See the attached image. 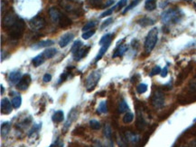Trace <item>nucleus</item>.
Listing matches in <instances>:
<instances>
[{"instance_id": "9b49d317", "label": "nucleus", "mask_w": 196, "mask_h": 147, "mask_svg": "<svg viewBox=\"0 0 196 147\" xmlns=\"http://www.w3.org/2000/svg\"><path fill=\"white\" fill-rule=\"evenodd\" d=\"M73 37H74V36H73L72 33H66V34H64L62 37H61V39L59 41V46L61 47H65L70 41H72Z\"/></svg>"}, {"instance_id": "20e7f679", "label": "nucleus", "mask_w": 196, "mask_h": 147, "mask_svg": "<svg viewBox=\"0 0 196 147\" xmlns=\"http://www.w3.org/2000/svg\"><path fill=\"white\" fill-rule=\"evenodd\" d=\"M100 76H101V74H100V70L94 71L88 75V77L86 78V83H85V86H86L88 92L92 91L93 89L96 87V86L98 85V83L100 81Z\"/></svg>"}, {"instance_id": "dca6fc26", "label": "nucleus", "mask_w": 196, "mask_h": 147, "mask_svg": "<svg viewBox=\"0 0 196 147\" xmlns=\"http://www.w3.org/2000/svg\"><path fill=\"white\" fill-rule=\"evenodd\" d=\"M109 46H110V43H108V44H105L103 46H101V48L100 49L99 54L97 55V56H96V58H95V63L99 62L102 57H103V56L105 55V53L107 52V50L109 49Z\"/></svg>"}, {"instance_id": "4c0bfd02", "label": "nucleus", "mask_w": 196, "mask_h": 147, "mask_svg": "<svg viewBox=\"0 0 196 147\" xmlns=\"http://www.w3.org/2000/svg\"><path fill=\"white\" fill-rule=\"evenodd\" d=\"M116 7H117V6H114V7H110V8H109L108 10H106L105 12H103L101 14V16H100V17H105V16H110L113 11L115 10Z\"/></svg>"}, {"instance_id": "2f4dec72", "label": "nucleus", "mask_w": 196, "mask_h": 147, "mask_svg": "<svg viewBox=\"0 0 196 147\" xmlns=\"http://www.w3.org/2000/svg\"><path fill=\"white\" fill-rule=\"evenodd\" d=\"M104 135L110 139L111 138V135H112V130H111V127L109 123H106L105 126H104Z\"/></svg>"}, {"instance_id": "39448f33", "label": "nucleus", "mask_w": 196, "mask_h": 147, "mask_svg": "<svg viewBox=\"0 0 196 147\" xmlns=\"http://www.w3.org/2000/svg\"><path fill=\"white\" fill-rule=\"evenodd\" d=\"M151 104L155 108H162L164 105V94L161 90H156L151 98Z\"/></svg>"}, {"instance_id": "e433bc0d", "label": "nucleus", "mask_w": 196, "mask_h": 147, "mask_svg": "<svg viewBox=\"0 0 196 147\" xmlns=\"http://www.w3.org/2000/svg\"><path fill=\"white\" fill-rule=\"evenodd\" d=\"M96 23L94 21H91V22H88L87 24H85L83 27H82V31L83 32H86V31H89V30H92L93 29V27L95 26Z\"/></svg>"}, {"instance_id": "a878e982", "label": "nucleus", "mask_w": 196, "mask_h": 147, "mask_svg": "<svg viewBox=\"0 0 196 147\" xmlns=\"http://www.w3.org/2000/svg\"><path fill=\"white\" fill-rule=\"evenodd\" d=\"M9 130H10V123L7 122H3L2 125H1V135L2 136L6 135L8 134Z\"/></svg>"}, {"instance_id": "c756f323", "label": "nucleus", "mask_w": 196, "mask_h": 147, "mask_svg": "<svg viewBox=\"0 0 196 147\" xmlns=\"http://www.w3.org/2000/svg\"><path fill=\"white\" fill-rule=\"evenodd\" d=\"M76 115H77V114H76V112L74 110H72L70 113L69 116H68V117H69V118H68V121L65 123V129L68 128L70 125V123L72 122V121L76 118Z\"/></svg>"}, {"instance_id": "f3484780", "label": "nucleus", "mask_w": 196, "mask_h": 147, "mask_svg": "<svg viewBox=\"0 0 196 147\" xmlns=\"http://www.w3.org/2000/svg\"><path fill=\"white\" fill-rule=\"evenodd\" d=\"M89 49H90V47H86V48H85V47H84V48L81 47L77 53H75V54L73 55L74 59H75V60H81L82 57H84V56L88 54Z\"/></svg>"}, {"instance_id": "de8ad7c7", "label": "nucleus", "mask_w": 196, "mask_h": 147, "mask_svg": "<svg viewBox=\"0 0 196 147\" xmlns=\"http://www.w3.org/2000/svg\"><path fill=\"white\" fill-rule=\"evenodd\" d=\"M67 76H68V74L66 73H63L62 74V75H61V80H60V82H63L66 78H67Z\"/></svg>"}, {"instance_id": "4be33fe9", "label": "nucleus", "mask_w": 196, "mask_h": 147, "mask_svg": "<svg viewBox=\"0 0 196 147\" xmlns=\"http://www.w3.org/2000/svg\"><path fill=\"white\" fill-rule=\"evenodd\" d=\"M56 53H57L56 48H48L43 52V55L45 59H50V58H53L56 55Z\"/></svg>"}, {"instance_id": "864d4df0", "label": "nucleus", "mask_w": 196, "mask_h": 147, "mask_svg": "<svg viewBox=\"0 0 196 147\" xmlns=\"http://www.w3.org/2000/svg\"><path fill=\"white\" fill-rule=\"evenodd\" d=\"M182 147H187V146H182ZM194 147H196V146H194Z\"/></svg>"}, {"instance_id": "7ed1b4c3", "label": "nucleus", "mask_w": 196, "mask_h": 147, "mask_svg": "<svg viewBox=\"0 0 196 147\" xmlns=\"http://www.w3.org/2000/svg\"><path fill=\"white\" fill-rule=\"evenodd\" d=\"M183 16L182 12L179 9H170L162 15V21L164 24H176Z\"/></svg>"}, {"instance_id": "9d476101", "label": "nucleus", "mask_w": 196, "mask_h": 147, "mask_svg": "<svg viewBox=\"0 0 196 147\" xmlns=\"http://www.w3.org/2000/svg\"><path fill=\"white\" fill-rule=\"evenodd\" d=\"M22 78V74L19 71H14L11 72L8 75V82L9 84L14 86V85H17L19 83V81Z\"/></svg>"}, {"instance_id": "79ce46f5", "label": "nucleus", "mask_w": 196, "mask_h": 147, "mask_svg": "<svg viewBox=\"0 0 196 147\" xmlns=\"http://www.w3.org/2000/svg\"><path fill=\"white\" fill-rule=\"evenodd\" d=\"M117 144H118L119 147H127V144H126V142H125V140H124V139H122L121 137L117 139Z\"/></svg>"}, {"instance_id": "3c124183", "label": "nucleus", "mask_w": 196, "mask_h": 147, "mask_svg": "<svg viewBox=\"0 0 196 147\" xmlns=\"http://www.w3.org/2000/svg\"><path fill=\"white\" fill-rule=\"evenodd\" d=\"M192 145H193L194 146H196V140L195 141H193V142H192Z\"/></svg>"}, {"instance_id": "49530a36", "label": "nucleus", "mask_w": 196, "mask_h": 147, "mask_svg": "<svg viewBox=\"0 0 196 147\" xmlns=\"http://www.w3.org/2000/svg\"><path fill=\"white\" fill-rule=\"evenodd\" d=\"M115 3V1L114 0H109L105 5H103V8H106V7H109V6H111V5H113Z\"/></svg>"}, {"instance_id": "37998d69", "label": "nucleus", "mask_w": 196, "mask_h": 147, "mask_svg": "<svg viewBox=\"0 0 196 147\" xmlns=\"http://www.w3.org/2000/svg\"><path fill=\"white\" fill-rule=\"evenodd\" d=\"M43 80H44L45 83L50 82V81L52 80V75H51L50 74H45L44 75V77H43Z\"/></svg>"}, {"instance_id": "412c9836", "label": "nucleus", "mask_w": 196, "mask_h": 147, "mask_svg": "<svg viewBox=\"0 0 196 147\" xmlns=\"http://www.w3.org/2000/svg\"><path fill=\"white\" fill-rule=\"evenodd\" d=\"M45 60V56H44V55L42 53V54H40V55H38L35 57H34L32 62H33V65H35V67H38L39 65H41L42 64H44Z\"/></svg>"}, {"instance_id": "b1692460", "label": "nucleus", "mask_w": 196, "mask_h": 147, "mask_svg": "<svg viewBox=\"0 0 196 147\" xmlns=\"http://www.w3.org/2000/svg\"><path fill=\"white\" fill-rule=\"evenodd\" d=\"M21 105H22V98L20 96H16L12 99V105L14 108L17 109L21 106Z\"/></svg>"}, {"instance_id": "393cba45", "label": "nucleus", "mask_w": 196, "mask_h": 147, "mask_svg": "<svg viewBox=\"0 0 196 147\" xmlns=\"http://www.w3.org/2000/svg\"><path fill=\"white\" fill-rule=\"evenodd\" d=\"M99 114H107L108 113V104L107 101H101L98 107Z\"/></svg>"}, {"instance_id": "c03bdc74", "label": "nucleus", "mask_w": 196, "mask_h": 147, "mask_svg": "<svg viewBox=\"0 0 196 147\" xmlns=\"http://www.w3.org/2000/svg\"><path fill=\"white\" fill-rule=\"evenodd\" d=\"M127 0H120V1H119V3L117 4V7H118V9L123 8V7L127 5Z\"/></svg>"}, {"instance_id": "4468645a", "label": "nucleus", "mask_w": 196, "mask_h": 147, "mask_svg": "<svg viewBox=\"0 0 196 147\" xmlns=\"http://www.w3.org/2000/svg\"><path fill=\"white\" fill-rule=\"evenodd\" d=\"M53 40H44V41H40L38 43L35 44L32 47L34 49H40L44 48V47H48L52 45H53Z\"/></svg>"}, {"instance_id": "473e14b6", "label": "nucleus", "mask_w": 196, "mask_h": 147, "mask_svg": "<svg viewBox=\"0 0 196 147\" xmlns=\"http://www.w3.org/2000/svg\"><path fill=\"white\" fill-rule=\"evenodd\" d=\"M81 47H82V43H81V41H75L74 44H73V46H72V47H71V53H72V55H74L75 53H77Z\"/></svg>"}, {"instance_id": "58836bf2", "label": "nucleus", "mask_w": 196, "mask_h": 147, "mask_svg": "<svg viewBox=\"0 0 196 147\" xmlns=\"http://www.w3.org/2000/svg\"><path fill=\"white\" fill-rule=\"evenodd\" d=\"M161 67H160L159 65H156V66L152 69V71H151V73H150V76H153V75L161 74Z\"/></svg>"}, {"instance_id": "8fccbe9b", "label": "nucleus", "mask_w": 196, "mask_h": 147, "mask_svg": "<svg viewBox=\"0 0 196 147\" xmlns=\"http://www.w3.org/2000/svg\"><path fill=\"white\" fill-rule=\"evenodd\" d=\"M3 93H4V86L1 85V95H3Z\"/></svg>"}, {"instance_id": "a19ab883", "label": "nucleus", "mask_w": 196, "mask_h": 147, "mask_svg": "<svg viewBox=\"0 0 196 147\" xmlns=\"http://www.w3.org/2000/svg\"><path fill=\"white\" fill-rule=\"evenodd\" d=\"M112 22H113V19H112L111 17H109V18L106 19L103 23H102V24H101V26H100V29L102 30V29H104V28H106L107 26H109V25L111 24Z\"/></svg>"}, {"instance_id": "0eeeda50", "label": "nucleus", "mask_w": 196, "mask_h": 147, "mask_svg": "<svg viewBox=\"0 0 196 147\" xmlns=\"http://www.w3.org/2000/svg\"><path fill=\"white\" fill-rule=\"evenodd\" d=\"M45 20L42 16H36L34 18H32L29 22V24L32 29L34 30H41L45 26Z\"/></svg>"}, {"instance_id": "ea45409f", "label": "nucleus", "mask_w": 196, "mask_h": 147, "mask_svg": "<svg viewBox=\"0 0 196 147\" xmlns=\"http://www.w3.org/2000/svg\"><path fill=\"white\" fill-rule=\"evenodd\" d=\"M91 4L95 7H103L102 1L101 0H90Z\"/></svg>"}, {"instance_id": "2eb2a0df", "label": "nucleus", "mask_w": 196, "mask_h": 147, "mask_svg": "<svg viewBox=\"0 0 196 147\" xmlns=\"http://www.w3.org/2000/svg\"><path fill=\"white\" fill-rule=\"evenodd\" d=\"M52 120H53V122H55V123H59V122H62V121L64 120V114H63V112L61 110L56 111V112L53 114Z\"/></svg>"}, {"instance_id": "bb28decb", "label": "nucleus", "mask_w": 196, "mask_h": 147, "mask_svg": "<svg viewBox=\"0 0 196 147\" xmlns=\"http://www.w3.org/2000/svg\"><path fill=\"white\" fill-rule=\"evenodd\" d=\"M128 109H129V107L127 105V102L125 100H121L118 104V112L119 113H125Z\"/></svg>"}, {"instance_id": "6e6552de", "label": "nucleus", "mask_w": 196, "mask_h": 147, "mask_svg": "<svg viewBox=\"0 0 196 147\" xmlns=\"http://www.w3.org/2000/svg\"><path fill=\"white\" fill-rule=\"evenodd\" d=\"M12 112V102L7 98L1 100V113L3 114H8Z\"/></svg>"}, {"instance_id": "a211bd4d", "label": "nucleus", "mask_w": 196, "mask_h": 147, "mask_svg": "<svg viewBox=\"0 0 196 147\" xmlns=\"http://www.w3.org/2000/svg\"><path fill=\"white\" fill-rule=\"evenodd\" d=\"M127 46H123V45H119L117 49L115 50V53L113 54V57L115 58V57H117V56H122L124 54H125V52L127 50Z\"/></svg>"}, {"instance_id": "72a5a7b5", "label": "nucleus", "mask_w": 196, "mask_h": 147, "mask_svg": "<svg viewBox=\"0 0 196 147\" xmlns=\"http://www.w3.org/2000/svg\"><path fill=\"white\" fill-rule=\"evenodd\" d=\"M137 91H138V93L140 94V95L146 93V92L147 91V85H146V84H144V83L139 84L138 86H137Z\"/></svg>"}, {"instance_id": "ddd939ff", "label": "nucleus", "mask_w": 196, "mask_h": 147, "mask_svg": "<svg viewBox=\"0 0 196 147\" xmlns=\"http://www.w3.org/2000/svg\"><path fill=\"white\" fill-rule=\"evenodd\" d=\"M59 24L62 28L67 27V26H69V25L71 24V20L70 19V17H68L67 16H65L63 14H61L60 19H59Z\"/></svg>"}, {"instance_id": "5701e85b", "label": "nucleus", "mask_w": 196, "mask_h": 147, "mask_svg": "<svg viewBox=\"0 0 196 147\" xmlns=\"http://www.w3.org/2000/svg\"><path fill=\"white\" fill-rule=\"evenodd\" d=\"M145 8L147 11H153L156 8V0H147L145 3Z\"/></svg>"}, {"instance_id": "f8f14e48", "label": "nucleus", "mask_w": 196, "mask_h": 147, "mask_svg": "<svg viewBox=\"0 0 196 147\" xmlns=\"http://www.w3.org/2000/svg\"><path fill=\"white\" fill-rule=\"evenodd\" d=\"M49 15H50V17L52 19V21L53 23H57L59 22V19H60V16H61V13L60 11L56 9L55 7H52L50 8L49 10Z\"/></svg>"}, {"instance_id": "7c9ffc66", "label": "nucleus", "mask_w": 196, "mask_h": 147, "mask_svg": "<svg viewBox=\"0 0 196 147\" xmlns=\"http://www.w3.org/2000/svg\"><path fill=\"white\" fill-rule=\"evenodd\" d=\"M133 120H134V114L131 112H127L123 117V122L124 123H130Z\"/></svg>"}, {"instance_id": "f704fd0d", "label": "nucleus", "mask_w": 196, "mask_h": 147, "mask_svg": "<svg viewBox=\"0 0 196 147\" xmlns=\"http://www.w3.org/2000/svg\"><path fill=\"white\" fill-rule=\"evenodd\" d=\"M90 126H91V128L93 129V130H99V129H100V127H101L100 122L97 121V120H94V119L90 121Z\"/></svg>"}, {"instance_id": "603ef678", "label": "nucleus", "mask_w": 196, "mask_h": 147, "mask_svg": "<svg viewBox=\"0 0 196 147\" xmlns=\"http://www.w3.org/2000/svg\"><path fill=\"white\" fill-rule=\"evenodd\" d=\"M95 147H101V146H100V145H99V144H98V145H95Z\"/></svg>"}, {"instance_id": "c9c22d12", "label": "nucleus", "mask_w": 196, "mask_h": 147, "mask_svg": "<svg viewBox=\"0 0 196 147\" xmlns=\"http://www.w3.org/2000/svg\"><path fill=\"white\" fill-rule=\"evenodd\" d=\"M95 30L94 29H92V30H89V31H86V32H83V34H82V36L81 37L84 39V40H88L90 37H92L95 34Z\"/></svg>"}, {"instance_id": "aec40b11", "label": "nucleus", "mask_w": 196, "mask_h": 147, "mask_svg": "<svg viewBox=\"0 0 196 147\" xmlns=\"http://www.w3.org/2000/svg\"><path fill=\"white\" fill-rule=\"evenodd\" d=\"M146 126V122L145 119L143 117V115L141 114V113L138 111V118H137V127L139 130H143Z\"/></svg>"}, {"instance_id": "f257e3e1", "label": "nucleus", "mask_w": 196, "mask_h": 147, "mask_svg": "<svg viewBox=\"0 0 196 147\" xmlns=\"http://www.w3.org/2000/svg\"><path fill=\"white\" fill-rule=\"evenodd\" d=\"M24 22L22 18H18L17 21L7 29V34L11 39L17 40L23 37L24 32Z\"/></svg>"}, {"instance_id": "c85d7f7f", "label": "nucleus", "mask_w": 196, "mask_h": 147, "mask_svg": "<svg viewBox=\"0 0 196 147\" xmlns=\"http://www.w3.org/2000/svg\"><path fill=\"white\" fill-rule=\"evenodd\" d=\"M138 24L142 26H147L149 24H154V20H152L149 17H143L140 20H138Z\"/></svg>"}, {"instance_id": "f03ea898", "label": "nucleus", "mask_w": 196, "mask_h": 147, "mask_svg": "<svg viewBox=\"0 0 196 147\" xmlns=\"http://www.w3.org/2000/svg\"><path fill=\"white\" fill-rule=\"evenodd\" d=\"M158 40V29L154 27L150 30L145 40V51L149 54L155 48Z\"/></svg>"}, {"instance_id": "09e8293b", "label": "nucleus", "mask_w": 196, "mask_h": 147, "mask_svg": "<svg viewBox=\"0 0 196 147\" xmlns=\"http://www.w3.org/2000/svg\"><path fill=\"white\" fill-rule=\"evenodd\" d=\"M49 147H62V143H60L59 141H57V143H55L54 145H50Z\"/></svg>"}, {"instance_id": "5fc2aeb1", "label": "nucleus", "mask_w": 196, "mask_h": 147, "mask_svg": "<svg viewBox=\"0 0 196 147\" xmlns=\"http://www.w3.org/2000/svg\"><path fill=\"white\" fill-rule=\"evenodd\" d=\"M21 147H23V146H21Z\"/></svg>"}, {"instance_id": "a18cd8bd", "label": "nucleus", "mask_w": 196, "mask_h": 147, "mask_svg": "<svg viewBox=\"0 0 196 147\" xmlns=\"http://www.w3.org/2000/svg\"><path fill=\"white\" fill-rule=\"evenodd\" d=\"M167 73H168V68H167V66H165L161 71V76L162 77H165L167 75Z\"/></svg>"}, {"instance_id": "cd10ccee", "label": "nucleus", "mask_w": 196, "mask_h": 147, "mask_svg": "<svg viewBox=\"0 0 196 147\" xmlns=\"http://www.w3.org/2000/svg\"><path fill=\"white\" fill-rule=\"evenodd\" d=\"M111 40H112V35L111 34H107L103 37H101V39L100 40V46H103L105 44H108V43H111Z\"/></svg>"}, {"instance_id": "1a4fd4ad", "label": "nucleus", "mask_w": 196, "mask_h": 147, "mask_svg": "<svg viewBox=\"0 0 196 147\" xmlns=\"http://www.w3.org/2000/svg\"><path fill=\"white\" fill-rule=\"evenodd\" d=\"M31 83V76L29 74H24L23 76H22L21 80L19 81V83L16 85L17 88L19 90H26L28 88V86Z\"/></svg>"}, {"instance_id": "423d86ee", "label": "nucleus", "mask_w": 196, "mask_h": 147, "mask_svg": "<svg viewBox=\"0 0 196 147\" xmlns=\"http://www.w3.org/2000/svg\"><path fill=\"white\" fill-rule=\"evenodd\" d=\"M18 18H19V17L16 16L15 13L13 12V11H9V12L5 16V18H4V20H3V26H4L5 28L8 29L10 26H12L13 24L17 21Z\"/></svg>"}, {"instance_id": "6ab92c4d", "label": "nucleus", "mask_w": 196, "mask_h": 147, "mask_svg": "<svg viewBox=\"0 0 196 147\" xmlns=\"http://www.w3.org/2000/svg\"><path fill=\"white\" fill-rule=\"evenodd\" d=\"M126 139L132 144H137L139 141V136L132 132H127L126 133Z\"/></svg>"}]
</instances>
